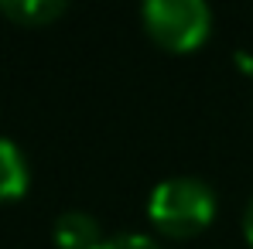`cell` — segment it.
I'll return each mask as SVG.
<instances>
[{
    "instance_id": "cell-7",
    "label": "cell",
    "mask_w": 253,
    "mask_h": 249,
    "mask_svg": "<svg viewBox=\"0 0 253 249\" xmlns=\"http://www.w3.org/2000/svg\"><path fill=\"white\" fill-rule=\"evenodd\" d=\"M243 236L253 246V198H250V205H247V212H243Z\"/></svg>"
},
{
    "instance_id": "cell-4",
    "label": "cell",
    "mask_w": 253,
    "mask_h": 249,
    "mask_svg": "<svg viewBox=\"0 0 253 249\" xmlns=\"http://www.w3.org/2000/svg\"><path fill=\"white\" fill-rule=\"evenodd\" d=\"M28 181H31V167H28V157L24 150L0 137V202H14L28 191Z\"/></svg>"
},
{
    "instance_id": "cell-1",
    "label": "cell",
    "mask_w": 253,
    "mask_h": 249,
    "mask_svg": "<svg viewBox=\"0 0 253 249\" xmlns=\"http://www.w3.org/2000/svg\"><path fill=\"white\" fill-rule=\"evenodd\" d=\"M147 218L168 239H192L215 218V191L202 178H165L147 195Z\"/></svg>"
},
{
    "instance_id": "cell-6",
    "label": "cell",
    "mask_w": 253,
    "mask_h": 249,
    "mask_svg": "<svg viewBox=\"0 0 253 249\" xmlns=\"http://www.w3.org/2000/svg\"><path fill=\"white\" fill-rule=\"evenodd\" d=\"M96 249H165V246L147 232H117V236L103 239Z\"/></svg>"
},
{
    "instance_id": "cell-5",
    "label": "cell",
    "mask_w": 253,
    "mask_h": 249,
    "mask_svg": "<svg viewBox=\"0 0 253 249\" xmlns=\"http://www.w3.org/2000/svg\"><path fill=\"white\" fill-rule=\"evenodd\" d=\"M0 14L24 28H44L65 14L62 0H0Z\"/></svg>"
},
{
    "instance_id": "cell-3",
    "label": "cell",
    "mask_w": 253,
    "mask_h": 249,
    "mask_svg": "<svg viewBox=\"0 0 253 249\" xmlns=\"http://www.w3.org/2000/svg\"><path fill=\"white\" fill-rule=\"evenodd\" d=\"M51 239L58 249H96L103 243V232L89 212H62L55 218Z\"/></svg>"
},
{
    "instance_id": "cell-2",
    "label": "cell",
    "mask_w": 253,
    "mask_h": 249,
    "mask_svg": "<svg viewBox=\"0 0 253 249\" xmlns=\"http://www.w3.org/2000/svg\"><path fill=\"white\" fill-rule=\"evenodd\" d=\"M140 21L165 51H195L212 31V10L202 0H147Z\"/></svg>"
}]
</instances>
